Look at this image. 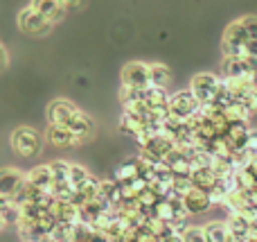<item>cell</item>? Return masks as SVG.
Returning a JSON list of instances; mask_svg holds the SVG:
<instances>
[{"label":"cell","instance_id":"6da1fadb","mask_svg":"<svg viewBox=\"0 0 257 242\" xmlns=\"http://www.w3.org/2000/svg\"><path fill=\"white\" fill-rule=\"evenodd\" d=\"M9 143H12L14 152L25 158L36 156V154L41 152V147H43L41 134L36 129H32V127H16V129L12 131V136H9Z\"/></svg>","mask_w":257,"mask_h":242},{"label":"cell","instance_id":"7a4b0ae2","mask_svg":"<svg viewBox=\"0 0 257 242\" xmlns=\"http://www.w3.org/2000/svg\"><path fill=\"white\" fill-rule=\"evenodd\" d=\"M190 91L196 95L201 104H210L217 100L219 91H221V77L214 75V72H199V75L192 77Z\"/></svg>","mask_w":257,"mask_h":242},{"label":"cell","instance_id":"3957f363","mask_svg":"<svg viewBox=\"0 0 257 242\" xmlns=\"http://www.w3.org/2000/svg\"><path fill=\"white\" fill-rule=\"evenodd\" d=\"M199 111H201V102L190 89L176 91V93L169 95V116L178 118V120H190Z\"/></svg>","mask_w":257,"mask_h":242},{"label":"cell","instance_id":"277c9868","mask_svg":"<svg viewBox=\"0 0 257 242\" xmlns=\"http://www.w3.org/2000/svg\"><path fill=\"white\" fill-rule=\"evenodd\" d=\"M16 21H18L21 32L32 34V36H43V34H48V32L52 30V23H50L41 12H36L32 5H27V7H23L21 12H18Z\"/></svg>","mask_w":257,"mask_h":242},{"label":"cell","instance_id":"5b68a950","mask_svg":"<svg viewBox=\"0 0 257 242\" xmlns=\"http://www.w3.org/2000/svg\"><path fill=\"white\" fill-rule=\"evenodd\" d=\"M27 184V175L18 168H3L0 170V195L16 199Z\"/></svg>","mask_w":257,"mask_h":242},{"label":"cell","instance_id":"8992f818","mask_svg":"<svg viewBox=\"0 0 257 242\" xmlns=\"http://www.w3.org/2000/svg\"><path fill=\"white\" fill-rule=\"evenodd\" d=\"M122 86H131V89H149V63L142 61H128L122 68Z\"/></svg>","mask_w":257,"mask_h":242},{"label":"cell","instance_id":"52a82bcc","mask_svg":"<svg viewBox=\"0 0 257 242\" xmlns=\"http://www.w3.org/2000/svg\"><path fill=\"white\" fill-rule=\"evenodd\" d=\"M77 111H79V107L75 102H70L66 98H57L48 104V120L50 125H68Z\"/></svg>","mask_w":257,"mask_h":242},{"label":"cell","instance_id":"ba28073f","mask_svg":"<svg viewBox=\"0 0 257 242\" xmlns=\"http://www.w3.org/2000/svg\"><path fill=\"white\" fill-rule=\"evenodd\" d=\"M183 206H185L187 215H201V213L210 211V206H214V204L208 190L192 188L187 195H183Z\"/></svg>","mask_w":257,"mask_h":242},{"label":"cell","instance_id":"9c48e42d","mask_svg":"<svg viewBox=\"0 0 257 242\" xmlns=\"http://www.w3.org/2000/svg\"><path fill=\"white\" fill-rule=\"evenodd\" d=\"M45 138L54 145V147H75L79 145V136L72 129H68L66 125H50L48 131H45Z\"/></svg>","mask_w":257,"mask_h":242},{"label":"cell","instance_id":"30bf717a","mask_svg":"<svg viewBox=\"0 0 257 242\" xmlns=\"http://www.w3.org/2000/svg\"><path fill=\"white\" fill-rule=\"evenodd\" d=\"M66 127H68V129H72L77 136H79L81 143H84V140H90L95 136V120L88 116V113L81 111V109L70 118V122H68Z\"/></svg>","mask_w":257,"mask_h":242},{"label":"cell","instance_id":"8fae6325","mask_svg":"<svg viewBox=\"0 0 257 242\" xmlns=\"http://www.w3.org/2000/svg\"><path fill=\"white\" fill-rule=\"evenodd\" d=\"M27 184H32L34 188H39V190H43V193L52 195L54 177H52V170H50V163H48V166H39V168H34L32 172H27Z\"/></svg>","mask_w":257,"mask_h":242},{"label":"cell","instance_id":"7c38bea8","mask_svg":"<svg viewBox=\"0 0 257 242\" xmlns=\"http://www.w3.org/2000/svg\"><path fill=\"white\" fill-rule=\"evenodd\" d=\"M30 5L36 9V12L43 14L52 25L59 21H63V16H66V7L61 5V0H32Z\"/></svg>","mask_w":257,"mask_h":242},{"label":"cell","instance_id":"4fadbf2b","mask_svg":"<svg viewBox=\"0 0 257 242\" xmlns=\"http://www.w3.org/2000/svg\"><path fill=\"white\" fill-rule=\"evenodd\" d=\"M167 166L172 168V172L176 177H190L192 175V161H190V154H185L183 149H174L172 154H169L167 158Z\"/></svg>","mask_w":257,"mask_h":242},{"label":"cell","instance_id":"5bb4252c","mask_svg":"<svg viewBox=\"0 0 257 242\" xmlns=\"http://www.w3.org/2000/svg\"><path fill=\"white\" fill-rule=\"evenodd\" d=\"M99 195H102L113 208H117L122 204V186L117 184L115 179L102 181V184H99Z\"/></svg>","mask_w":257,"mask_h":242},{"label":"cell","instance_id":"9a60e30c","mask_svg":"<svg viewBox=\"0 0 257 242\" xmlns=\"http://www.w3.org/2000/svg\"><path fill=\"white\" fill-rule=\"evenodd\" d=\"M192 184H194V188H201V190H208V193H212V188L219 184V177L214 175L212 170H192L190 175Z\"/></svg>","mask_w":257,"mask_h":242},{"label":"cell","instance_id":"2e32d148","mask_svg":"<svg viewBox=\"0 0 257 242\" xmlns=\"http://www.w3.org/2000/svg\"><path fill=\"white\" fill-rule=\"evenodd\" d=\"M145 125H147L145 118L136 116V113H131V111H126V109H124V113H122V120H120V129L124 131V134L138 136L142 129H145Z\"/></svg>","mask_w":257,"mask_h":242},{"label":"cell","instance_id":"e0dca14e","mask_svg":"<svg viewBox=\"0 0 257 242\" xmlns=\"http://www.w3.org/2000/svg\"><path fill=\"white\" fill-rule=\"evenodd\" d=\"M149 79H151V86L167 89L169 82H172V70L165 63H149Z\"/></svg>","mask_w":257,"mask_h":242},{"label":"cell","instance_id":"ac0fdd59","mask_svg":"<svg viewBox=\"0 0 257 242\" xmlns=\"http://www.w3.org/2000/svg\"><path fill=\"white\" fill-rule=\"evenodd\" d=\"M140 175V158H128L124 161L120 168L115 170V181L117 184H128V181H133L136 177Z\"/></svg>","mask_w":257,"mask_h":242},{"label":"cell","instance_id":"d6986e66","mask_svg":"<svg viewBox=\"0 0 257 242\" xmlns=\"http://www.w3.org/2000/svg\"><path fill=\"white\" fill-rule=\"evenodd\" d=\"M203 229H205V235H208L210 242H228L230 240L228 222H208Z\"/></svg>","mask_w":257,"mask_h":242},{"label":"cell","instance_id":"ffe728a7","mask_svg":"<svg viewBox=\"0 0 257 242\" xmlns=\"http://www.w3.org/2000/svg\"><path fill=\"white\" fill-rule=\"evenodd\" d=\"M50 170H52L54 184H59V181H68V177H70V163L68 161H52L50 163Z\"/></svg>","mask_w":257,"mask_h":242},{"label":"cell","instance_id":"44dd1931","mask_svg":"<svg viewBox=\"0 0 257 242\" xmlns=\"http://www.w3.org/2000/svg\"><path fill=\"white\" fill-rule=\"evenodd\" d=\"M88 177H90V172L86 170L84 166H79V163H70V177H68V181H70V184L75 186V188H77V186L84 184V181L88 179Z\"/></svg>","mask_w":257,"mask_h":242},{"label":"cell","instance_id":"7402d4cb","mask_svg":"<svg viewBox=\"0 0 257 242\" xmlns=\"http://www.w3.org/2000/svg\"><path fill=\"white\" fill-rule=\"evenodd\" d=\"M183 240L185 242H210L203 226H187L185 233H183Z\"/></svg>","mask_w":257,"mask_h":242},{"label":"cell","instance_id":"603a6c76","mask_svg":"<svg viewBox=\"0 0 257 242\" xmlns=\"http://www.w3.org/2000/svg\"><path fill=\"white\" fill-rule=\"evenodd\" d=\"M246 152H248L250 156H257V129H250L248 140H246Z\"/></svg>","mask_w":257,"mask_h":242},{"label":"cell","instance_id":"cb8c5ba5","mask_svg":"<svg viewBox=\"0 0 257 242\" xmlns=\"http://www.w3.org/2000/svg\"><path fill=\"white\" fill-rule=\"evenodd\" d=\"M7 63H9V57H7V50L3 48V43H0V72L7 68Z\"/></svg>","mask_w":257,"mask_h":242},{"label":"cell","instance_id":"d4e9b609","mask_svg":"<svg viewBox=\"0 0 257 242\" xmlns=\"http://www.w3.org/2000/svg\"><path fill=\"white\" fill-rule=\"evenodd\" d=\"M9 206H14V199H9V197H5V195H0V215H3V213L7 211Z\"/></svg>","mask_w":257,"mask_h":242},{"label":"cell","instance_id":"484cf974","mask_svg":"<svg viewBox=\"0 0 257 242\" xmlns=\"http://www.w3.org/2000/svg\"><path fill=\"white\" fill-rule=\"evenodd\" d=\"M81 3H84V0H61V5L66 7V12H68V9H77V7H81Z\"/></svg>","mask_w":257,"mask_h":242},{"label":"cell","instance_id":"4316f807","mask_svg":"<svg viewBox=\"0 0 257 242\" xmlns=\"http://www.w3.org/2000/svg\"><path fill=\"white\" fill-rule=\"evenodd\" d=\"M160 242H185V240H183L181 233H174V235H169V238H165V240H160Z\"/></svg>","mask_w":257,"mask_h":242},{"label":"cell","instance_id":"83f0119b","mask_svg":"<svg viewBox=\"0 0 257 242\" xmlns=\"http://www.w3.org/2000/svg\"><path fill=\"white\" fill-rule=\"evenodd\" d=\"M0 229H5V222H3V217H0Z\"/></svg>","mask_w":257,"mask_h":242}]
</instances>
